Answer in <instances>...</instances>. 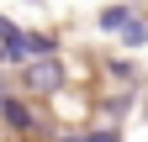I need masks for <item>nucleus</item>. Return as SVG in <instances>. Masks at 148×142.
Returning <instances> with one entry per match:
<instances>
[{"label":"nucleus","mask_w":148,"mask_h":142,"mask_svg":"<svg viewBox=\"0 0 148 142\" xmlns=\"http://www.w3.org/2000/svg\"><path fill=\"white\" fill-rule=\"evenodd\" d=\"M58 84H64V63L53 58V53H37V63L27 68V90H37V95H58Z\"/></svg>","instance_id":"1"},{"label":"nucleus","mask_w":148,"mask_h":142,"mask_svg":"<svg viewBox=\"0 0 148 142\" xmlns=\"http://www.w3.org/2000/svg\"><path fill=\"white\" fill-rule=\"evenodd\" d=\"M0 116H5V126H11V132H32V126H37V116H32L16 95H0Z\"/></svg>","instance_id":"2"},{"label":"nucleus","mask_w":148,"mask_h":142,"mask_svg":"<svg viewBox=\"0 0 148 142\" xmlns=\"http://www.w3.org/2000/svg\"><path fill=\"white\" fill-rule=\"evenodd\" d=\"M116 32H122V42H127V47H143V42H148V26H143V21H132V16H127Z\"/></svg>","instance_id":"3"},{"label":"nucleus","mask_w":148,"mask_h":142,"mask_svg":"<svg viewBox=\"0 0 148 142\" xmlns=\"http://www.w3.org/2000/svg\"><path fill=\"white\" fill-rule=\"evenodd\" d=\"M127 16H132V5H106V11H101V26H106V32H116Z\"/></svg>","instance_id":"4"},{"label":"nucleus","mask_w":148,"mask_h":142,"mask_svg":"<svg viewBox=\"0 0 148 142\" xmlns=\"http://www.w3.org/2000/svg\"><path fill=\"white\" fill-rule=\"evenodd\" d=\"M21 47H27V58H32V53H53V37H42V32H32V37H21Z\"/></svg>","instance_id":"5"},{"label":"nucleus","mask_w":148,"mask_h":142,"mask_svg":"<svg viewBox=\"0 0 148 142\" xmlns=\"http://www.w3.org/2000/svg\"><path fill=\"white\" fill-rule=\"evenodd\" d=\"M85 142H116V132H90Z\"/></svg>","instance_id":"6"},{"label":"nucleus","mask_w":148,"mask_h":142,"mask_svg":"<svg viewBox=\"0 0 148 142\" xmlns=\"http://www.w3.org/2000/svg\"><path fill=\"white\" fill-rule=\"evenodd\" d=\"M0 58H5V47H0Z\"/></svg>","instance_id":"7"}]
</instances>
